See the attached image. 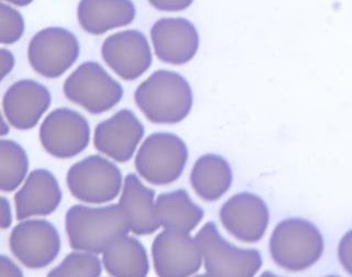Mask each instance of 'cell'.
Masks as SVG:
<instances>
[{"label":"cell","mask_w":352,"mask_h":277,"mask_svg":"<svg viewBox=\"0 0 352 277\" xmlns=\"http://www.w3.org/2000/svg\"><path fill=\"white\" fill-rule=\"evenodd\" d=\"M135 100L143 115L153 124H177L192 109V88L179 73L161 69L139 85Z\"/></svg>","instance_id":"cell-1"},{"label":"cell","mask_w":352,"mask_h":277,"mask_svg":"<svg viewBox=\"0 0 352 277\" xmlns=\"http://www.w3.org/2000/svg\"><path fill=\"white\" fill-rule=\"evenodd\" d=\"M65 228L74 250L93 253L104 252L130 231L119 205L100 208L73 206L66 214Z\"/></svg>","instance_id":"cell-2"},{"label":"cell","mask_w":352,"mask_h":277,"mask_svg":"<svg viewBox=\"0 0 352 277\" xmlns=\"http://www.w3.org/2000/svg\"><path fill=\"white\" fill-rule=\"evenodd\" d=\"M270 251L280 267L300 272L320 258L324 240L318 229L307 220H284L273 231Z\"/></svg>","instance_id":"cell-3"},{"label":"cell","mask_w":352,"mask_h":277,"mask_svg":"<svg viewBox=\"0 0 352 277\" xmlns=\"http://www.w3.org/2000/svg\"><path fill=\"white\" fill-rule=\"evenodd\" d=\"M188 159L184 141L173 133L148 135L135 157L141 177L153 185H168L179 179Z\"/></svg>","instance_id":"cell-4"},{"label":"cell","mask_w":352,"mask_h":277,"mask_svg":"<svg viewBox=\"0 0 352 277\" xmlns=\"http://www.w3.org/2000/svg\"><path fill=\"white\" fill-rule=\"evenodd\" d=\"M207 276L251 277L262 267L261 254L254 249H239L219 234L217 225L207 223L196 236Z\"/></svg>","instance_id":"cell-5"},{"label":"cell","mask_w":352,"mask_h":277,"mask_svg":"<svg viewBox=\"0 0 352 277\" xmlns=\"http://www.w3.org/2000/svg\"><path fill=\"white\" fill-rule=\"evenodd\" d=\"M69 100L91 113H106L120 102L124 91L117 80L96 62H86L64 82Z\"/></svg>","instance_id":"cell-6"},{"label":"cell","mask_w":352,"mask_h":277,"mask_svg":"<svg viewBox=\"0 0 352 277\" xmlns=\"http://www.w3.org/2000/svg\"><path fill=\"white\" fill-rule=\"evenodd\" d=\"M67 186L78 201L108 203L115 199L122 186V175L117 165L99 155H91L69 170Z\"/></svg>","instance_id":"cell-7"},{"label":"cell","mask_w":352,"mask_h":277,"mask_svg":"<svg viewBox=\"0 0 352 277\" xmlns=\"http://www.w3.org/2000/svg\"><path fill=\"white\" fill-rule=\"evenodd\" d=\"M80 51V43L73 33L63 27H51L33 36L28 58L36 73L47 78H56L71 69Z\"/></svg>","instance_id":"cell-8"},{"label":"cell","mask_w":352,"mask_h":277,"mask_svg":"<svg viewBox=\"0 0 352 277\" xmlns=\"http://www.w3.org/2000/svg\"><path fill=\"white\" fill-rule=\"evenodd\" d=\"M91 140V128L85 117L58 108L47 115L40 128V141L47 153L58 159H69L85 150Z\"/></svg>","instance_id":"cell-9"},{"label":"cell","mask_w":352,"mask_h":277,"mask_svg":"<svg viewBox=\"0 0 352 277\" xmlns=\"http://www.w3.org/2000/svg\"><path fill=\"white\" fill-rule=\"evenodd\" d=\"M11 252L29 269L47 267L58 256L60 234L47 220H25L11 231Z\"/></svg>","instance_id":"cell-10"},{"label":"cell","mask_w":352,"mask_h":277,"mask_svg":"<svg viewBox=\"0 0 352 277\" xmlns=\"http://www.w3.org/2000/svg\"><path fill=\"white\" fill-rule=\"evenodd\" d=\"M154 269L159 276H190L199 271L203 261L197 239L186 232L162 231L152 245Z\"/></svg>","instance_id":"cell-11"},{"label":"cell","mask_w":352,"mask_h":277,"mask_svg":"<svg viewBox=\"0 0 352 277\" xmlns=\"http://www.w3.org/2000/svg\"><path fill=\"white\" fill-rule=\"evenodd\" d=\"M102 55L110 69L126 80H137L152 64L148 38L137 30L121 31L108 36L102 44Z\"/></svg>","instance_id":"cell-12"},{"label":"cell","mask_w":352,"mask_h":277,"mask_svg":"<svg viewBox=\"0 0 352 277\" xmlns=\"http://www.w3.org/2000/svg\"><path fill=\"white\" fill-rule=\"evenodd\" d=\"M220 220L229 234L240 241L262 239L269 225V209L261 198L250 192L232 196L220 209Z\"/></svg>","instance_id":"cell-13"},{"label":"cell","mask_w":352,"mask_h":277,"mask_svg":"<svg viewBox=\"0 0 352 277\" xmlns=\"http://www.w3.org/2000/svg\"><path fill=\"white\" fill-rule=\"evenodd\" d=\"M144 135V126L130 110H120L95 130L97 150L117 162H128Z\"/></svg>","instance_id":"cell-14"},{"label":"cell","mask_w":352,"mask_h":277,"mask_svg":"<svg viewBox=\"0 0 352 277\" xmlns=\"http://www.w3.org/2000/svg\"><path fill=\"white\" fill-rule=\"evenodd\" d=\"M151 38L157 58L174 65L190 62L199 45L195 25L184 18H163L155 22Z\"/></svg>","instance_id":"cell-15"},{"label":"cell","mask_w":352,"mask_h":277,"mask_svg":"<svg viewBox=\"0 0 352 277\" xmlns=\"http://www.w3.org/2000/svg\"><path fill=\"white\" fill-rule=\"evenodd\" d=\"M51 104V93L40 82L22 80L9 87L3 108L11 126L19 130L32 129Z\"/></svg>","instance_id":"cell-16"},{"label":"cell","mask_w":352,"mask_h":277,"mask_svg":"<svg viewBox=\"0 0 352 277\" xmlns=\"http://www.w3.org/2000/svg\"><path fill=\"white\" fill-rule=\"evenodd\" d=\"M60 201L62 192L55 176L47 170H33L14 195L16 218L47 216L56 210Z\"/></svg>","instance_id":"cell-17"},{"label":"cell","mask_w":352,"mask_h":277,"mask_svg":"<svg viewBox=\"0 0 352 277\" xmlns=\"http://www.w3.org/2000/svg\"><path fill=\"white\" fill-rule=\"evenodd\" d=\"M153 190L144 186L135 174L124 179L119 206L124 212L129 230L138 236L152 234L161 227L157 217Z\"/></svg>","instance_id":"cell-18"},{"label":"cell","mask_w":352,"mask_h":277,"mask_svg":"<svg viewBox=\"0 0 352 277\" xmlns=\"http://www.w3.org/2000/svg\"><path fill=\"white\" fill-rule=\"evenodd\" d=\"M131 0H80L77 18L86 32L99 36L135 20Z\"/></svg>","instance_id":"cell-19"},{"label":"cell","mask_w":352,"mask_h":277,"mask_svg":"<svg viewBox=\"0 0 352 277\" xmlns=\"http://www.w3.org/2000/svg\"><path fill=\"white\" fill-rule=\"evenodd\" d=\"M155 210L160 225L166 230L190 234L204 218V210L183 190L163 192L157 198Z\"/></svg>","instance_id":"cell-20"},{"label":"cell","mask_w":352,"mask_h":277,"mask_svg":"<svg viewBox=\"0 0 352 277\" xmlns=\"http://www.w3.org/2000/svg\"><path fill=\"white\" fill-rule=\"evenodd\" d=\"M232 183L230 165L223 157L206 154L196 161L190 184L203 201H214L223 197Z\"/></svg>","instance_id":"cell-21"},{"label":"cell","mask_w":352,"mask_h":277,"mask_svg":"<svg viewBox=\"0 0 352 277\" xmlns=\"http://www.w3.org/2000/svg\"><path fill=\"white\" fill-rule=\"evenodd\" d=\"M102 263L111 276L143 277L148 273L146 247L129 236H121L102 252Z\"/></svg>","instance_id":"cell-22"},{"label":"cell","mask_w":352,"mask_h":277,"mask_svg":"<svg viewBox=\"0 0 352 277\" xmlns=\"http://www.w3.org/2000/svg\"><path fill=\"white\" fill-rule=\"evenodd\" d=\"M29 159L18 143L0 141V188L3 192H14L27 176Z\"/></svg>","instance_id":"cell-23"},{"label":"cell","mask_w":352,"mask_h":277,"mask_svg":"<svg viewBox=\"0 0 352 277\" xmlns=\"http://www.w3.org/2000/svg\"><path fill=\"white\" fill-rule=\"evenodd\" d=\"M102 274V263L93 252H73L64 258L58 267L49 273V276L96 277Z\"/></svg>","instance_id":"cell-24"},{"label":"cell","mask_w":352,"mask_h":277,"mask_svg":"<svg viewBox=\"0 0 352 277\" xmlns=\"http://www.w3.org/2000/svg\"><path fill=\"white\" fill-rule=\"evenodd\" d=\"M25 32V20L19 11L10 5H0V42L14 44Z\"/></svg>","instance_id":"cell-25"},{"label":"cell","mask_w":352,"mask_h":277,"mask_svg":"<svg viewBox=\"0 0 352 277\" xmlns=\"http://www.w3.org/2000/svg\"><path fill=\"white\" fill-rule=\"evenodd\" d=\"M338 256L342 267L346 272L352 275V230L341 239L338 247Z\"/></svg>","instance_id":"cell-26"},{"label":"cell","mask_w":352,"mask_h":277,"mask_svg":"<svg viewBox=\"0 0 352 277\" xmlns=\"http://www.w3.org/2000/svg\"><path fill=\"white\" fill-rule=\"evenodd\" d=\"M194 0H148L154 8L162 11H181L188 8Z\"/></svg>","instance_id":"cell-27"},{"label":"cell","mask_w":352,"mask_h":277,"mask_svg":"<svg viewBox=\"0 0 352 277\" xmlns=\"http://www.w3.org/2000/svg\"><path fill=\"white\" fill-rule=\"evenodd\" d=\"M0 276H22L21 269L10 258L1 256L0 258Z\"/></svg>","instance_id":"cell-28"},{"label":"cell","mask_w":352,"mask_h":277,"mask_svg":"<svg viewBox=\"0 0 352 277\" xmlns=\"http://www.w3.org/2000/svg\"><path fill=\"white\" fill-rule=\"evenodd\" d=\"M0 58H1V78H5L6 75L10 73L14 69V58L11 52L3 49L0 51Z\"/></svg>","instance_id":"cell-29"},{"label":"cell","mask_w":352,"mask_h":277,"mask_svg":"<svg viewBox=\"0 0 352 277\" xmlns=\"http://www.w3.org/2000/svg\"><path fill=\"white\" fill-rule=\"evenodd\" d=\"M12 223V217H11L10 203L5 197H1V228L5 229L10 227Z\"/></svg>","instance_id":"cell-30"},{"label":"cell","mask_w":352,"mask_h":277,"mask_svg":"<svg viewBox=\"0 0 352 277\" xmlns=\"http://www.w3.org/2000/svg\"><path fill=\"white\" fill-rule=\"evenodd\" d=\"M6 1H9V3H14V5L23 7V5H30L33 0H6Z\"/></svg>","instance_id":"cell-31"}]
</instances>
